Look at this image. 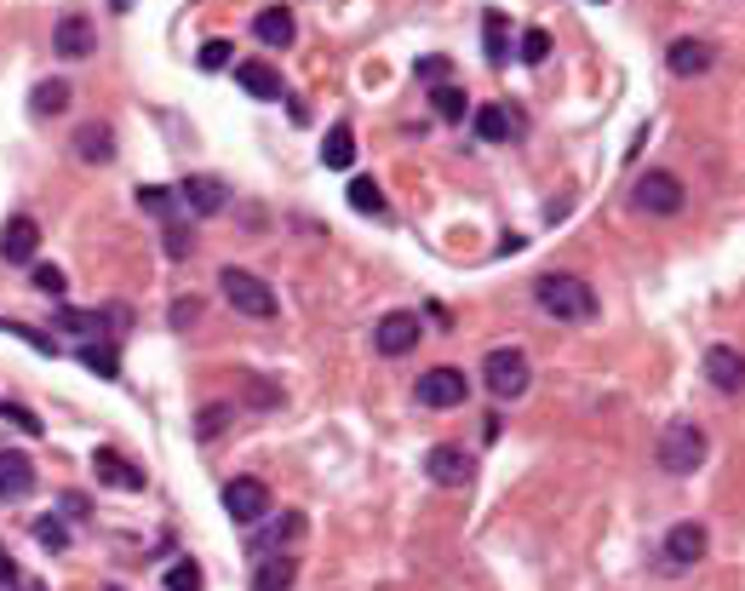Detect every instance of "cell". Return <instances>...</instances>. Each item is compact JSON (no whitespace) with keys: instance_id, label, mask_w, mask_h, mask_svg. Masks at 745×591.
I'll return each mask as SVG.
<instances>
[{"instance_id":"9","label":"cell","mask_w":745,"mask_h":591,"mask_svg":"<svg viewBox=\"0 0 745 591\" xmlns=\"http://www.w3.org/2000/svg\"><path fill=\"white\" fill-rule=\"evenodd\" d=\"M178 202H184L195 218H213V213L229 207V184L213 179V173H190V179L178 184Z\"/></svg>"},{"instance_id":"28","label":"cell","mask_w":745,"mask_h":591,"mask_svg":"<svg viewBox=\"0 0 745 591\" xmlns=\"http://www.w3.org/2000/svg\"><path fill=\"white\" fill-rule=\"evenodd\" d=\"M81 368L98 374V379H121V356H115V345H86L81 350Z\"/></svg>"},{"instance_id":"25","label":"cell","mask_w":745,"mask_h":591,"mask_svg":"<svg viewBox=\"0 0 745 591\" xmlns=\"http://www.w3.org/2000/svg\"><path fill=\"white\" fill-rule=\"evenodd\" d=\"M70 104H75V86L70 81H41L35 92H29V110H35V115H63Z\"/></svg>"},{"instance_id":"29","label":"cell","mask_w":745,"mask_h":591,"mask_svg":"<svg viewBox=\"0 0 745 591\" xmlns=\"http://www.w3.org/2000/svg\"><path fill=\"white\" fill-rule=\"evenodd\" d=\"M345 195H350V207H356V213H367V218H379V213H385V190L372 184V179H350V190H345Z\"/></svg>"},{"instance_id":"23","label":"cell","mask_w":745,"mask_h":591,"mask_svg":"<svg viewBox=\"0 0 745 591\" xmlns=\"http://www.w3.org/2000/svg\"><path fill=\"white\" fill-rule=\"evenodd\" d=\"M482 47H488V63H493V70H504V63L517 58L511 18H504V12H488V18H482Z\"/></svg>"},{"instance_id":"34","label":"cell","mask_w":745,"mask_h":591,"mask_svg":"<svg viewBox=\"0 0 745 591\" xmlns=\"http://www.w3.org/2000/svg\"><path fill=\"white\" fill-rule=\"evenodd\" d=\"M35 540L47 551H70V529H63V517H35Z\"/></svg>"},{"instance_id":"33","label":"cell","mask_w":745,"mask_h":591,"mask_svg":"<svg viewBox=\"0 0 745 591\" xmlns=\"http://www.w3.org/2000/svg\"><path fill=\"white\" fill-rule=\"evenodd\" d=\"M173 202H178V190H166V184H144V190H139V207L155 213V218L173 213Z\"/></svg>"},{"instance_id":"31","label":"cell","mask_w":745,"mask_h":591,"mask_svg":"<svg viewBox=\"0 0 745 591\" xmlns=\"http://www.w3.org/2000/svg\"><path fill=\"white\" fill-rule=\"evenodd\" d=\"M414 75H419L425 86H442V81H453V63H448L442 52H425V58L414 63Z\"/></svg>"},{"instance_id":"42","label":"cell","mask_w":745,"mask_h":591,"mask_svg":"<svg viewBox=\"0 0 745 591\" xmlns=\"http://www.w3.org/2000/svg\"><path fill=\"white\" fill-rule=\"evenodd\" d=\"M0 585H18V563L7 557V546H0Z\"/></svg>"},{"instance_id":"17","label":"cell","mask_w":745,"mask_h":591,"mask_svg":"<svg viewBox=\"0 0 745 591\" xmlns=\"http://www.w3.org/2000/svg\"><path fill=\"white\" fill-rule=\"evenodd\" d=\"M711 63H717V52H711V41H671V52H665V70H671V75H683V81L705 75Z\"/></svg>"},{"instance_id":"20","label":"cell","mask_w":745,"mask_h":591,"mask_svg":"<svg viewBox=\"0 0 745 591\" xmlns=\"http://www.w3.org/2000/svg\"><path fill=\"white\" fill-rule=\"evenodd\" d=\"M235 86H242L247 98H282V75H276V63H264V58H247V63H235Z\"/></svg>"},{"instance_id":"40","label":"cell","mask_w":745,"mask_h":591,"mask_svg":"<svg viewBox=\"0 0 745 591\" xmlns=\"http://www.w3.org/2000/svg\"><path fill=\"white\" fill-rule=\"evenodd\" d=\"M52 322L63 327V334H92V327H98V316H86V310H58Z\"/></svg>"},{"instance_id":"16","label":"cell","mask_w":745,"mask_h":591,"mask_svg":"<svg viewBox=\"0 0 745 591\" xmlns=\"http://www.w3.org/2000/svg\"><path fill=\"white\" fill-rule=\"evenodd\" d=\"M52 47H58V58H86V52L98 47L92 18H86V12H63V18L52 23Z\"/></svg>"},{"instance_id":"8","label":"cell","mask_w":745,"mask_h":591,"mask_svg":"<svg viewBox=\"0 0 745 591\" xmlns=\"http://www.w3.org/2000/svg\"><path fill=\"white\" fill-rule=\"evenodd\" d=\"M414 397H419L425 408H459V403L470 397V379H465L459 368H425L419 385H414Z\"/></svg>"},{"instance_id":"4","label":"cell","mask_w":745,"mask_h":591,"mask_svg":"<svg viewBox=\"0 0 745 591\" xmlns=\"http://www.w3.org/2000/svg\"><path fill=\"white\" fill-rule=\"evenodd\" d=\"M482 385L493 390L499 403H517L528 397V385H533V368H528V356L517 345H504V350H488V363H482Z\"/></svg>"},{"instance_id":"22","label":"cell","mask_w":745,"mask_h":591,"mask_svg":"<svg viewBox=\"0 0 745 591\" xmlns=\"http://www.w3.org/2000/svg\"><path fill=\"white\" fill-rule=\"evenodd\" d=\"M253 35H258L264 47H293V41H298V23H293L287 7H264V12L253 18Z\"/></svg>"},{"instance_id":"12","label":"cell","mask_w":745,"mask_h":591,"mask_svg":"<svg viewBox=\"0 0 745 591\" xmlns=\"http://www.w3.org/2000/svg\"><path fill=\"white\" fill-rule=\"evenodd\" d=\"M419 345V316L414 310H390L379 327H372V350L379 356H408Z\"/></svg>"},{"instance_id":"37","label":"cell","mask_w":745,"mask_h":591,"mask_svg":"<svg viewBox=\"0 0 745 591\" xmlns=\"http://www.w3.org/2000/svg\"><path fill=\"white\" fill-rule=\"evenodd\" d=\"M166 591H201V569L190 563V557H184V563H173V569H166Z\"/></svg>"},{"instance_id":"5","label":"cell","mask_w":745,"mask_h":591,"mask_svg":"<svg viewBox=\"0 0 745 591\" xmlns=\"http://www.w3.org/2000/svg\"><path fill=\"white\" fill-rule=\"evenodd\" d=\"M631 202H636V213H649V218H671V213H683L688 195H683V179H676V173L654 167V173H642V179H636Z\"/></svg>"},{"instance_id":"36","label":"cell","mask_w":745,"mask_h":591,"mask_svg":"<svg viewBox=\"0 0 745 591\" xmlns=\"http://www.w3.org/2000/svg\"><path fill=\"white\" fill-rule=\"evenodd\" d=\"M161 247H166V258H190V253H195V236H190L184 224H173V218H166V236H161Z\"/></svg>"},{"instance_id":"13","label":"cell","mask_w":745,"mask_h":591,"mask_svg":"<svg viewBox=\"0 0 745 591\" xmlns=\"http://www.w3.org/2000/svg\"><path fill=\"white\" fill-rule=\"evenodd\" d=\"M92 477L104 482V488H121V495H139V488H144V466H132V459L115 454V448H98L92 454Z\"/></svg>"},{"instance_id":"3","label":"cell","mask_w":745,"mask_h":591,"mask_svg":"<svg viewBox=\"0 0 745 591\" xmlns=\"http://www.w3.org/2000/svg\"><path fill=\"white\" fill-rule=\"evenodd\" d=\"M705 454H711V442H705L700 425H688V419H676V425L660 431V471H671V477H694L705 466Z\"/></svg>"},{"instance_id":"45","label":"cell","mask_w":745,"mask_h":591,"mask_svg":"<svg viewBox=\"0 0 745 591\" xmlns=\"http://www.w3.org/2000/svg\"><path fill=\"white\" fill-rule=\"evenodd\" d=\"M110 591H121V585H110Z\"/></svg>"},{"instance_id":"6","label":"cell","mask_w":745,"mask_h":591,"mask_svg":"<svg viewBox=\"0 0 745 591\" xmlns=\"http://www.w3.org/2000/svg\"><path fill=\"white\" fill-rule=\"evenodd\" d=\"M705 529H700V522H676V529L665 534V546H660V569L665 574H683V569H694L700 563V557H705Z\"/></svg>"},{"instance_id":"24","label":"cell","mask_w":745,"mask_h":591,"mask_svg":"<svg viewBox=\"0 0 745 591\" xmlns=\"http://www.w3.org/2000/svg\"><path fill=\"white\" fill-rule=\"evenodd\" d=\"M293 540H304V517H298V511H287V517L269 522V529L253 540V551H258V557H269V551H287Z\"/></svg>"},{"instance_id":"21","label":"cell","mask_w":745,"mask_h":591,"mask_svg":"<svg viewBox=\"0 0 745 591\" xmlns=\"http://www.w3.org/2000/svg\"><path fill=\"white\" fill-rule=\"evenodd\" d=\"M75 155L86 161V167H110V161H115V133L104 121H86L75 133Z\"/></svg>"},{"instance_id":"27","label":"cell","mask_w":745,"mask_h":591,"mask_svg":"<svg viewBox=\"0 0 745 591\" xmlns=\"http://www.w3.org/2000/svg\"><path fill=\"white\" fill-rule=\"evenodd\" d=\"M430 110L442 115V121H453V126H459V121L470 115V98H465V86H459V81H442V86H430Z\"/></svg>"},{"instance_id":"39","label":"cell","mask_w":745,"mask_h":591,"mask_svg":"<svg viewBox=\"0 0 745 591\" xmlns=\"http://www.w3.org/2000/svg\"><path fill=\"white\" fill-rule=\"evenodd\" d=\"M0 419H12V425H18V431H23V437H41V419H35V414H29L23 403H7V408H0Z\"/></svg>"},{"instance_id":"10","label":"cell","mask_w":745,"mask_h":591,"mask_svg":"<svg viewBox=\"0 0 745 591\" xmlns=\"http://www.w3.org/2000/svg\"><path fill=\"white\" fill-rule=\"evenodd\" d=\"M425 477H430L436 488H465L470 477H477V466H470V454H465V448L442 442V448H430V454H425Z\"/></svg>"},{"instance_id":"43","label":"cell","mask_w":745,"mask_h":591,"mask_svg":"<svg viewBox=\"0 0 745 591\" xmlns=\"http://www.w3.org/2000/svg\"><path fill=\"white\" fill-rule=\"evenodd\" d=\"M18 591H47L41 580H18Z\"/></svg>"},{"instance_id":"41","label":"cell","mask_w":745,"mask_h":591,"mask_svg":"<svg viewBox=\"0 0 745 591\" xmlns=\"http://www.w3.org/2000/svg\"><path fill=\"white\" fill-rule=\"evenodd\" d=\"M201 316V299H195V293H190V299H173V327H190Z\"/></svg>"},{"instance_id":"26","label":"cell","mask_w":745,"mask_h":591,"mask_svg":"<svg viewBox=\"0 0 745 591\" xmlns=\"http://www.w3.org/2000/svg\"><path fill=\"white\" fill-rule=\"evenodd\" d=\"M350 161H356V133H350V126H333V133L322 139V167L350 173Z\"/></svg>"},{"instance_id":"30","label":"cell","mask_w":745,"mask_h":591,"mask_svg":"<svg viewBox=\"0 0 745 591\" xmlns=\"http://www.w3.org/2000/svg\"><path fill=\"white\" fill-rule=\"evenodd\" d=\"M551 47H557V41H551V29H528V35L517 41V58H522V63H533V70H539V63L551 58Z\"/></svg>"},{"instance_id":"44","label":"cell","mask_w":745,"mask_h":591,"mask_svg":"<svg viewBox=\"0 0 745 591\" xmlns=\"http://www.w3.org/2000/svg\"><path fill=\"white\" fill-rule=\"evenodd\" d=\"M110 7H115V12H126V7H132V0H110Z\"/></svg>"},{"instance_id":"19","label":"cell","mask_w":745,"mask_h":591,"mask_svg":"<svg viewBox=\"0 0 745 591\" xmlns=\"http://www.w3.org/2000/svg\"><path fill=\"white\" fill-rule=\"evenodd\" d=\"M293 580H298V557H293V551H269V557H258L253 591H293Z\"/></svg>"},{"instance_id":"11","label":"cell","mask_w":745,"mask_h":591,"mask_svg":"<svg viewBox=\"0 0 745 591\" xmlns=\"http://www.w3.org/2000/svg\"><path fill=\"white\" fill-rule=\"evenodd\" d=\"M35 247H41V224L29 213H12L7 230H0V258L7 265H35Z\"/></svg>"},{"instance_id":"14","label":"cell","mask_w":745,"mask_h":591,"mask_svg":"<svg viewBox=\"0 0 745 591\" xmlns=\"http://www.w3.org/2000/svg\"><path fill=\"white\" fill-rule=\"evenodd\" d=\"M35 495V459L23 448H7L0 454V500H29Z\"/></svg>"},{"instance_id":"7","label":"cell","mask_w":745,"mask_h":591,"mask_svg":"<svg viewBox=\"0 0 745 591\" xmlns=\"http://www.w3.org/2000/svg\"><path fill=\"white\" fill-rule=\"evenodd\" d=\"M224 511H229V522L253 529V522L269 511V488H264L258 477H229V482H224Z\"/></svg>"},{"instance_id":"35","label":"cell","mask_w":745,"mask_h":591,"mask_svg":"<svg viewBox=\"0 0 745 591\" xmlns=\"http://www.w3.org/2000/svg\"><path fill=\"white\" fill-rule=\"evenodd\" d=\"M224 425H229V403H207V408H201V419H195V437L207 442V437L224 431Z\"/></svg>"},{"instance_id":"1","label":"cell","mask_w":745,"mask_h":591,"mask_svg":"<svg viewBox=\"0 0 745 591\" xmlns=\"http://www.w3.org/2000/svg\"><path fill=\"white\" fill-rule=\"evenodd\" d=\"M218 293H224V305L235 316H247V322H276V310H282V299L269 293V282L253 276V271H242V265L218 271Z\"/></svg>"},{"instance_id":"15","label":"cell","mask_w":745,"mask_h":591,"mask_svg":"<svg viewBox=\"0 0 745 591\" xmlns=\"http://www.w3.org/2000/svg\"><path fill=\"white\" fill-rule=\"evenodd\" d=\"M705 379L717 390H728V397H739V390H745V356L734 345H711L705 350Z\"/></svg>"},{"instance_id":"32","label":"cell","mask_w":745,"mask_h":591,"mask_svg":"<svg viewBox=\"0 0 745 591\" xmlns=\"http://www.w3.org/2000/svg\"><path fill=\"white\" fill-rule=\"evenodd\" d=\"M29 282H35V293H47V299H63V293H70V276H63L58 265H35Z\"/></svg>"},{"instance_id":"2","label":"cell","mask_w":745,"mask_h":591,"mask_svg":"<svg viewBox=\"0 0 745 591\" xmlns=\"http://www.w3.org/2000/svg\"><path fill=\"white\" fill-rule=\"evenodd\" d=\"M539 305H545L557 322H591L596 316V293H591V282H580V276H568V271H551V276H539Z\"/></svg>"},{"instance_id":"18","label":"cell","mask_w":745,"mask_h":591,"mask_svg":"<svg viewBox=\"0 0 745 591\" xmlns=\"http://www.w3.org/2000/svg\"><path fill=\"white\" fill-rule=\"evenodd\" d=\"M470 126H477V139H482V144H511V139H517V126H522V115H517V110H504V104H482L477 115H470Z\"/></svg>"},{"instance_id":"38","label":"cell","mask_w":745,"mask_h":591,"mask_svg":"<svg viewBox=\"0 0 745 591\" xmlns=\"http://www.w3.org/2000/svg\"><path fill=\"white\" fill-rule=\"evenodd\" d=\"M195 63H201L207 75H213V70H224V63H229V41H218V35H213V41H201V58H195Z\"/></svg>"}]
</instances>
